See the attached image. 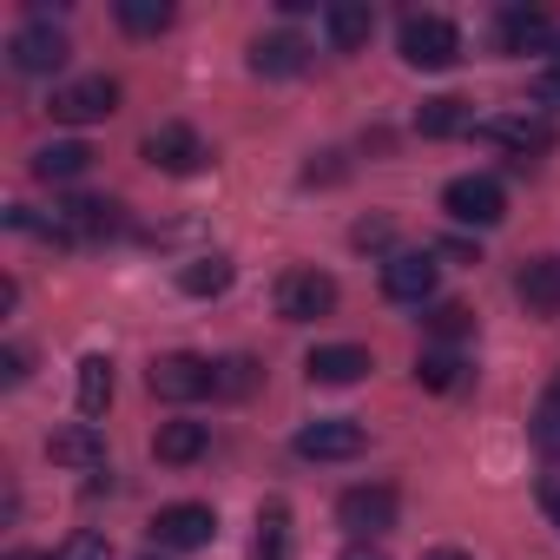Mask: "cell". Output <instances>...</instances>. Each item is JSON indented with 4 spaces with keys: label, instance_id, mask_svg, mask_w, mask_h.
Masks as SVG:
<instances>
[{
    "label": "cell",
    "instance_id": "1",
    "mask_svg": "<svg viewBox=\"0 0 560 560\" xmlns=\"http://www.w3.org/2000/svg\"><path fill=\"white\" fill-rule=\"evenodd\" d=\"M396 47H402V60H409L416 73H448V67L462 60V34H455V21H442V14H409Z\"/></svg>",
    "mask_w": 560,
    "mask_h": 560
},
{
    "label": "cell",
    "instance_id": "2",
    "mask_svg": "<svg viewBox=\"0 0 560 560\" xmlns=\"http://www.w3.org/2000/svg\"><path fill=\"white\" fill-rule=\"evenodd\" d=\"M442 211H448L455 224L494 231V224L508 218V191H501V178H488V172H462V178L442 185Z\"/></svg>",
    "mask_w": 560,
    "mask_h": 560
},
{
    "label": "cell",
    "instance_id": "3",
    "mask_svg": "<svg viewBox=\"0 0 560 560\" xmlns=\"http://www.w3.org/2000/svg\"><path fill=\"white\" fill-rule=\"evenodd\" d=\"M145 383H152L159 402H198V396H218V363H205L191 350H172V357H152Z\"/></svg>",
    "mask_w": 560,
    "mask_h": 560
},
{
    "label": "cell",
    "instance_id": "4",
    "mask_svg": "<svg viewBox=\"0 0 560 560\" xmlns=\"http://www.w3.org/2000/svg\"><path fill=\"white\" fill-rule=\"evenodd\" d=\"M337 311V277L330 270H284L277 277V317L284 324H317Z\"/></svg>",
    "mask_w": 560,
    "mask_h": 560
},
{
    "label": "cell",
    "instance_id": "5",
    "mask_svg": "<svg viewBox=\"0 0 560 560\" xmlns=\"http://www.w3.org/2000/svg\"><path fill=\"white\" fill-rule=\"evenodd\" d=\"M396 514H402V501H396V488H389V481L343 488V501H337V521H343L357 540H376V534H389V527H396Z\"/></svg>",
    "mask_w": 560,
    "mask_h": 560
},
{
    "label": "cell",
    "instance_id": "6",
    "mask_svg": "<svg viewBox=\"0 0 560 560\" xmlns=\"http://www.w3.org/2000/svg\"><path fill=\"white\" fill-rule=\"evenodd\" d=\"M152 540H159L165 553H198V547L218 540V514H211L205 501H172V508L152 514Z\"/></svg>",
    "mask_w": 560,
    "mask_h": 560
},
{
    "label": "cell",
    "instance_id": "7",
    "mask_svg": "<svg viewBox=\"0 0 560 560\" xmlns=\"http://www.w3.org/2000/svg\"><path fill=\"white\" fill-rule=\"evenodd\" d=\"M47 113H54L60 126H93V119H113V113H119V80H106V73H93V80H67V86L47 100Z\"/></svg>",
    "mask_w": 560,
    "mask_h": 560
},
{
    "label": "cell",
    "instance_id": "8",
    "mask_svg": "<svg viewBox=\"0 0 560 560\" xmlns=\"http://www.w3.org/2000/svg\"><path fill=\"white\" fill-rule=\"evenodd\" d=\"M126 224V211L113 198H67L54 211V244H106Z\"/></svg>",
    "mask_w": 560,
    "mask_h": 560
},
{
    "label": "cell",
    "instance_id": "9",
    "mask_svg": "<svg viewBox=\"0 0 560 560\" xmlns=\"http://www.w3.org/2000/svg\"><path fill=\"white\" fill-rule=\"evenodd\" d=\"M291 448H298L304 462H357V455L370 448V435H363V422H350V416H317V422L298 429Z\"/></svg>",
    "mask_w": 560,
    "mask_h": 560
},
{
    "label": "cell",
    "instance_id": "10",
    "mask_svg": "<svg viewBox=\"0 0 560 560\" xmlns=\"http://www.w3.org/2000/svg\"><path fill=\"white\" fill-rule=\"evenodd\" d=\"M67 34L47 21V14H34L27 27H14V40H8V60H14V73H60L67 67Z\"/></svg>",
    "mask_w": 560,
    "mask_h": 560
},
{
    "label": "cell",
    "instance_id": "11",
    "mask_svg": "<svg viewBox=\"0 0 560 560\" xmlns=\"http://www.w3.org/2000/svg\"><path fill=\"white\" fill-rule=\"evenodd\" d=\"M383 298L389 304H429L435 298V250H389L383 257Z\"/></svg>",
    "mask_w": 560,
    "mask_h": 560
},
{
    "label": "cell",
    "instance_id": "12",
    "mask_svg": "<svg viewBox=\"0 0 560 560\" xmlns=\"http://www.w3.org/2000/svg\"><path fill=\"white\" fill-rule=\"evenodd\" d=\"M145 159H152L159 172H172V178H191L211 152H205V139H198L185 119H165V126H152V132H145Z\"/></svg>",
    "mask_w": 560,
    "mask_h": 560
},
{
    "label": "cell",
    "instance_id": "13",
    "mask_svg": "<svg viewBox=\"0 0 560 560\" xmlns=\"http://www.w3.org/2000/svg\"><path fill=\"white\" fill-rule=\"evenodd\" d=\"M494 40H501V54H547L553 47V14L547 8H501Z\"/></svg>",
    "mask_w": 560,
    "mask_h": 560
},
{
    "label": "cell",
    "instance_id": "14",
    "mask_svg": "<svg viewBox=\"0 0 560 560\" xmlns=\"http://www.w3.org/2000/svg\"><path fill=\"white\" fill-rule=\"evenodd\" d=\"M475 132L494 139V145H508L514 159H540V152L553 145V126H547L540 113H501V119H481Z\"/></svg>",
    "mask_w": 560,
    "mask_h": 560
},
{
    "label": "cell",
    "instance_id": "15",
    "mask_svg": "<svg viewBox=\"0 0 560 560\" xmlns=\"http://www.w3.org/2000/svg\"><path fill=\"white\" fill-rule=\"evenodd\" d=\"M514 298H521L534 317H553V311H560V264H553V257H527V264L514 270Z\"/></svg>",
    "mask_w": 560,
    "mask_h": 560
},
{
    "label": "cell",
    "instance_id": "16",
    "mask_svg": "<svg viewBox=\"0 0 560 560\" xmlns=\"http://www.w3.org/2000/svg\"><path fill=\"white\" fill-rule=\"evenodd\" d=\"M311 383H330V389H343V383H363L370 376V350L363 343H324V350H311Z\"/></svg>",
    "mask_w": 560,
    "mask_h": 560
},
{
    "label": "cell",
    "instance_id": "17",
    "mask_svg": "<svg viewBox=\"0 0 560 560\" xmlns=\"http://www.w3.org/2000/svg\"><path fill=\"white\" fill-rule=\"evenodd\" d=\"M311 67V47L298 40V34H264L257 47H250V73H264V80H291V73H304Z\"/></svg>",
    "mask_w": 560,
    "mask_h": 560
},
{
    "label": "cell",
    "instance_id": "18",
    "mask_svg": "<svg viewBox=\"0 0 560 560\" xmlns=\"http://www.w3.org/2000/svg\"><path fill=\"white\" fill-rule=\"evenodd\" d=\"M47 455L60 468H106V435L93 422H73V429H54L47 435Z\"/></svg>",
    "mask_w": 560,
    "mask_h": 560
},
{
    "label": "cell",
    "instance_id": "19",
    "mask_svg": "<svg viewBox=\"0 0 560 560\" xmlns=\"http://www.w3.org/2000/svg\"><path fill=\"white\" fill-rule=\"evenodd\" d=\"M324 34H330L337 54H357V47H370L376 14L363 8V0H330V8H324Z\"/></svg>",
    "mask_w": 560,
    "mask_h": 560
},
{
    "label": "cell",
    "instance_id": "20",
    "mask_svg": "<svg viewBox=\"0 0 560 560\" xmlns=\"http://www.w3.org/2000/svg\"><path fill=\"white\" fill-rule=\"evenodd\" d=\"M205 448H211V429H205V422H185V416H178V422H159V435H152V455H159L165 468H185V462H198Z\"/></svg>",
    "mask_w": 560,
    "mask_h": 560
},
{
    "label": "cell",
    "instance_id": "21",
    "mask_svg": "<svg viewBox=\"0 0 560 560\" xmlns=\"http://www.w3.org/2000/svg\"><path fill=\"white\" fill-rule=\"evenodd\" d=\"M481 119H475V106L468 100H455V93H442V100H422V113H416V132L422 139H455V132H475Z\"/></svg>",
    "mask_w": 560,
    "mask_h": 560
},
{
    "label": "cell",
    "instance_id": "22",
    "mask_svg": "<svg viewBox=\"0 0 560 560\" xmlns=\"http://www.w3.org/2000/svg\"><path fill=\"white\" fill-rule=\"evenodd\" d=\"M86 165H93V145H80V139H54L34 152V178H47V185H73V178H86Z\"/></svg>",
    "mask_w": 560,
    "mask_h": 560
},
{
    "label": "cell",
    "instance_id": "23",
    "mask_svg": "<svg viewBox=\"0 0 560 560\" xmlns=\"http://www.w3.org/2000/svg\"><path fill=\"white\" fill-rule=\"evenodd\" d=\"M416 383H422V389H435V396H455V389L468 383V363H462V350H448V343L422 350V357H416Z\"/></svg>",
    "mask_w": 560,
    "mask_h": 560
},
{
    "label": "cell",
    "instance_id": "24",
    "mask_svg": "<svg viewBox=\"0 0 560 560\" xmlns=\"http://www.w3.org/2000/svg\"><path fill=\"white\" fill-rule=\"evenodd\" d=\"M250 560H291V508H284V501H264V508H257Z\"/></svg>",
    "mask_w": 560,
    "mask_h": 560
},
{
    "label": "cell",
    "instance_id": "25",
    "mask_svg": "<svg viewBox=\"0 0 560 560\" xmlns=\"http://www.w3.org/2000/svg\"><path fill=\"white\" fill-rule=\"evenodd\" d=\"M231 257H191V264H178V291L185 298H224L231 291Z\"/></svg>",
    "mask_w": 560,
    "mask_h": 560
},
{
    "label": "cell",
    "instance_id": "26",
    "mask_svg": "<svg viewBox=\"0 0 560 560\" xmlns=\"http://www.w3.org/2000/svg\"><path fill=\"white\" fill-rule=\"evenodd\" d=\"M106 402H113V363L80 357V416H106Z\"/></svg>",
    "mask_w": 560,
    "mask_h": 560
},
{
    "label": "cell",
    "instance_id": "27",
    "mask_svg": "<svg viewBox=\"0 0 560 560\" xmlns=\"http://www.w3.org/2000/svg\"><path fill=\"white\" fill-rule=\"evenodd\" d=\"M113 14H119V27H126V34H165L178 8H172V0H119Z\"/></svg>",
    "mask_w": 560,
    "mask_h": 560
},
{
    "label": "cell",
    "instance_id": "28",
    "mask_svg": "<svg viewBox=\"0 0 560 560\" xmlns=\"http://www.w3.org/2000/svg\"><path fill=\"white\" fill-rule=\"evenodd\" d=\"M422 324H429V337H435V343H448V350L475 330V317H468L462 304H429V317H422Z\"/></svg>",
    "mask_w": 560,
    "mask_h": 560
},
{
    "label": "cell",
    "instance_id": "29",
    "mask_svg": "<svg viewBox=\"0 0 560 560\" xmlns=\"http://www.w3.org/2000/svg\"><path fill=\"white\" fill-rule=\"evenodd\" d=\"M250 376H257V363H250V357H224V363H218V396H244V389H250Z\"/></svg>",
    "mask_w": 560,
    "mask_h": 560
},
{
    "label": "cell",
    "instance_id": "30",
    "mask_svg": "<svg viewBox=\"0 0 560 560\" xmlns=\"http://www.w3.org/2000/svg\"><path fill=\"white\" fill-rule=\"evenodd\" d=\"M54 560H113V547H106V534H73Z\"/></svg>",
    "mask_w": 560,
    "mask_h": 560
},
{
    "label": "cell",
    "instance_id": "31",
    "mask_svg": "<svg viewBox=\"0 0 560 560\" xmlns=\"http://www.w3.org/2000/svg\"><path fill=\"white\" fill-rule=\"evenodd\" d=\"M0 383H27V350H0Z\"/></svg>",
    "mask_w": 560,
    "mask_h": 560
},
{
    "label": "cell",
    "instance_id": "32",
    "mask_svg": "<svg viewBox=\"0 0 560 560\" xmlns=\"http://www.w3.org/2000/svg\"><path fill=\"white\" fill-rule=\"evenodd\" d=\"M350 237H357L363 250H370V244H389V218H363V224H357Z\"/></svg>",
    "mask_w": 560,
    "mask_h": 560
},
{
    "label": "cell",
    "instance_id": "33",
    "mask_svg": "<svg viewBox=\"0 0 560 560\" xmlns=\"http://www.w3.org/2000/svg\"><path fill=\"white\" fill-rule=\"evenodd\" d=\"M534 100H540V106H560V67H547V73L534 80Z\"/></svg>",
    "mask_w": 560,
    "mask_h": 560
},
{
    "label": "cell",
    "instance_id": "34",
    "mask_svg": "<svg viewBox=\"0 0 560 560\" xmlns=\"http://www.w3.org/2000/svg\"><path fill=\"white\" fill-rule=\"evenodd\" d=\"M343 560H389V553H383V547H370V540H350V547H343Z\"/></svg>",
    "mask_w": 560,
    "mask_h": 560
},
{
    "label": "cell",
    "instance_id": "35",
    "mask_svg": "<svg viewBox=\"0 0 560 560\" xmlns=\"http://www.w3.org/2000/svg\"><path fill=\"white\" fill-rule=\"evenodd\" d=\"M540 508H547V514L560 521V481H540Z\"/></svg>",
    "mask_w": 560,
    "mask_h": 560
},
{
    "label": "cell",
    "instance_id": "36",
    "mask_svg": "<svg viewBox=\"0 0 560 560\" xmlns=\"http://www.w3.org/2000/svg\"><path fill=\"white\" fill-rule=\"evenodd\" d=\"M422 560H475V553H462V547H435V553H422Z\"/></svg>",
    "mask_w": 560,
    "mask_h": 560
},
{
    "label": "cell",
    "instance_id": "37",
    "mask_svg": "<svg viewBox=\"0 0 560 560\" xmlns=\"http://www.w3.org/2000/svg\"><path fill=\"white\" fill-rule=\"evenodd\" d=\"M8 560H54V553H8Z\"/></svg>",
    "mask_w": 560,
    "mask_h": 560
},
{
    "label": "cell",
    "instance_id": "38",
    "mask_svg": "<svg viewBox=\"0 0 560 560\" xmlns=\"http://www.w3.org/2000/svg\"><path fill=\"white\" fill-rule=\"evenodd\" d=\"M547 54H553V67H560V27H553V47H547Z\"/></svg>",
    "mask_w": 560,
    "mask_h": 560
},
{
    "label": "cell",
    "instance_id": "39",
    "mask_svg": "<svg viewBox=\"0 0 560 560\" xmlns=\"http://www.w3.org/2000/svg\"><path fill=\"white\" fill-rule=\"evenodd\" d=\"M547 396H553V402H560V370H553V383H547Z\"/></svg>",
    "mask_w": 560,
    "mask_h": 560
},
{
    "label": "cell",
    "instance_id": "40",
    "mask_svg": "<svg viewBox=\"0 0 560 560\" xmlns=\"http://www.w3.org/2000/svg\"><path fill=\"white\" fill-rule=\"evenodd\" d=\"M145 560H159V553H145Z\"/></svg>",
    "mask_w": 560,
    "mask_h": 560
}]
</instances>
